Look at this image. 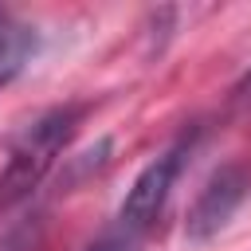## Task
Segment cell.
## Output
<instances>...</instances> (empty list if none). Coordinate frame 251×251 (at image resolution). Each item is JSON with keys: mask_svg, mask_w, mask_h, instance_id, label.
Instances as JSON below:
<instances>
[{"mask_svg": "<svg viewBox=\"0 0 251 251\" xmlns=\"http://www.w3.org/2000/svg\"><path fill=\"white\" fill-rule=\"evenodd\" d=\"M78 129V106H55L47 114H39L8 149V161L0 165V212L24 204L39 180L51 173V165L59 161V153L71 145Z\"/></svg>", "mask_w": 251, "mask_h": 251, "instance_id": "6da1fadb", "label": "cell"}, {"mask_svg": "<svg viewBox=\"0 0 251 251\" xmlns=\"http://www.w3.org/2000/svg\"><path fill=\"white\" fill-rule=\"evenodd\" d=\"M137 247H141L137 239H129L126 231L110 227V231H102V235H98V239H94V243H90L86 251H137Z\"/></svg>", "mask_w": 251, "mask_h": 251, "instance_id": "8992f818", "label": "cell"}, {"mask_svg": "<svg viewBox=\"0 0 251 251\" xmlns=\"http://www.w3.org/2000/svg\"><path fill=\"white\" fill-rule=\"evenodd\" d=\"M188 149H192V141L180 137V141H173L165 153H157V157L137 173V180L129 184L126 200H122V208H118V220H114L118 231H126V235L137 239V243L149 235V227L157 224V216L165 212V204H169V196H173V184H176V176H180V169H184Z\"/></svg>", "mask_w": 251, "mask_h": 251, "instance_id": "7a4b0ae2", "label": "cell"}, {"mask_svg": "<svg viewBox=\"0 0 251 251\" xmlns=\"http://www.w3.org/2000/svg\"><path fill=\"white\" fill-rule=\"evenodd\" d=\"M231 102L239 106V110H251V71L235 82V90H231Z\"/></svg>", "mask_w": 251, "mask_h": 251, "instance_id": "52a82bcc", "label": "cell"}, {"mask_svg": "<svg viewBox=\"0 0 251 251\" xmlns=\"http://www.w3.org/2000/svg\"><path fill=\"white\" fill-rule=\"evenodd\" d=\"M247 196V173L239 165H224L208 176V184L200 188V196L192 200V212H188V224H184V235L192 243H208L216 231H224V224L235 216V208L243 204Z\"/></svg>", "mask_w": 251, "mask_h": 251, "instance_id": "3957f363", "label": "cell"}, {"mask_svg": "<svg viewBox=\"0 0 251 251\" xmlns=\"http://www.w3.org/2000/svg\"><path fill=\"white\" fill-rule=\"evenodd\" d=\"M35 247H39V227L35 224H20V227L0 235V251H35Z\"/></svg>", "mask_w": 251, "mask_h": 251, "instance_id": "5b68a950", "label": "cell"}, {"mask_svg": "<svg viewBox=\"0 0 251 251\" xmlns=\"http://www.w3.org/2000/svg\"><path fill=\"white\" fill-rule=\"evenodd\" d=\"M31 55H35V31L20 24H4L0 27V90L31 63Z\"/></svg>", "mask_w": 251, "mask_h": 251, "instance_id": "277c9868", "label": "cell"}]
</instances>
